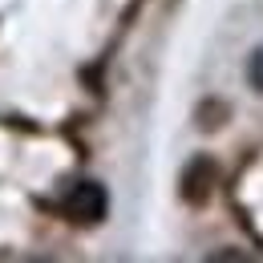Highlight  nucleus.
<instances>
[{
  "label": "nucleus",
  "instance_id": "nucleus-3",
  "mask_svg": "<svg viewBox=\"0 0 263 263\" xmlns=\"http://www.w3.org/2000/svg\"><path fill=\"white\" fill-rule=\"evenodd\" d=\"M247 81H251L255 93H263V41L247 53Z\"/></svg>",
  "mask_w": 263,
  "mask_h": 263
},
{
  "label": "nucleus",
  "instance_id": "nucleus-1",
  "mask_svg": "<svg viewBox=\"0 0 263 263\" xmlns=\"http://www.w3.org/2000/svg\"><path fill=\"white\" fill-rule=\"evenodd\" d=\"M105 206H109L105 186L93 182V178L73 182V186H69V195H65V202H61V211H65L69 219H77V223H98L101 215H105Z\"/></svg>",
  "mask_w": 263,
  "mask_h": 263
},
{
  "label": "nucleus",
  "instance_id": "nucleus-2",
  "mask_svg": "<svg viewBox=\"0 0 263 263\" xmlns=\"http://www.w3.org/2000/svg\"><path fill=\"white\" fill-rule=\"evenodd\" d=\"M215 191V166L206 162V158H195V162L186 166V174H182V198L186 202H206Z\"/></svg>",
  "mask_w": 263,
  "mask_h": 263
}]
</instances>
